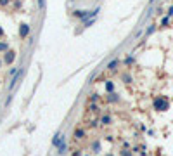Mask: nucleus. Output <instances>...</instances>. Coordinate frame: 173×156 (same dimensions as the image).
I'll use <instances>...</instances> for the list:
<instances>
[{
	"label": "nucleus",
	"mask_w": 173,
	"mask_h": 156,
	"mask_svg": "<svg viewBox=\"0 0 173 156\" xmlns=\"http://www.w3.org/2000/svg\"><path fill=\"white\" fill-rule=\"evenodd\" d=\"M171 16H173V5L168 9V17H171Z\"/></svg>",
	"instance_id": "9"
},
{
	"label": "nucleus",
	"mask_w": 173,
	"mask_h": 156,
	"mask_svg": "<svg viewBox=\"0 0 173 156\" xmlns=\"http://www.w3.org/2000/svg\"><path fill=\"white\" fill-rule=\"evenodd\" d=\"M7 49V43H0V50H5Z\"/></svg>",
	"instance_id": "11"
},
{
	"label": "nucleus",
	"mask_w": 173,
	"mask_h": 156,
	"mask_svg": "<svg viewBox=\"0 0 173 156\" xmlns=\"http://www.w3.org/2000/svg\"><path fill=\"white\" fill-rule=\"evenodd\" d=\"M75 137H76V139H82V137H83V130H80V128H78V130L75 132Z\"/></svg>",
	"instance_id": "6"
},
{
	"label": "nucleus",
	"mask_w": 173,
	"mask_h": 156,
	"mask_svg": "<svg viewBox=\"0 0 173 156\" xmlns=\"http://www.w3.org/2000/svg\"><path fill=\"white\" fill-rule=\"evenodd\" d=\"M106 90H109V92H113V90H114V85H113L111 82H107V83H106Z\"/></svg>",
	"instance_id": "5"
},
{
	"label": "nucleus",
	"mask_w": 173,
	"mask_h": 156,
	"mask_svg": "<svg viewBox=\"0 0 173 156\" xmlns=\"http://www.w3.org/2000/svg\"><path fill=\"white\" fill-rule=\"evenodd\" d=\"M14 57H16V56H14V52H12V50H9V52L5 54V63L11 64V63L14 61Z\"/></svg>",
	"instance_id": "3"
},
{
	"label": "nucleus",
	"mask_w": 173,
	"mask_h": 156,
	"mask_svg": "<svg viewBox=\"0 0 173 156\" xmlns=\"http://www.w3.org/2000/svg\"><path fill=\"white\" fill-rule=\"evenodd\" d=\"M168 23H170V17H168V16H166L165 19H163V21H161V26H168Z\"/></svg>",
	"instance_id": "7"
},
{
	"label": "nucleus",
	"mask_w": 173,
	"mask_h": 156,
	"mask_svg": "<svg viewBox=\"0 0 173 156\" xmlns=\"http://www.w3.org/2000/svg\"><path fill=\"white\" fill-rule=\"evenodd\" d=\"M102 121H104V123H109V121H111V120H109V116H104Z\"/></svg>",
	"instance_id": "12"
},
{
	"label": "nucleus",
	"mask_w": 173,
	"mask_h": 156,
	"mask_svg": "<svg viewBox=\"0 0 173 156\" xmlns=\"http://www.w3.org/2000/svg\"><path fill=\"white\" fill-rule=\"evenodd\" d=\"M152 106H154L156 111H166V109H170V101L166 97H163V95H158L152 101Z\"/></svg>",
	"instance_id": "1"
},
{
	"label": "nucleus",
	"mask_w": 173,
	"mask_h": 156,
	"mask_svg": "<svg viewBox=\"0 0 173 156\" xmlns=\"http://www.w3.org/2000/svg\"><path fill=\"white\" fill-rule=\"evenodd\" d=\"M0 35H4V31H2V28H0Z\"/></svg>",
	"instance_id": "15"
},
{
	"label": "nucleus",
	"mask_w": 173,
	"mask_h": 156,
	"mask_svg": "<svg viewBox=\"0 0 173 156\" xmlns=\"http://www.w3.org/2000/svg\"><path fill=\"white\" fill-rule=\"evenodd\" d=\"M28 33H29V26H28V24H21V28H19V35L23 36V38H24V36H26Z\"/></svg>",
	"instance_id": "2"
},
{
	"label": "nucleus",
	"mask_w": 173,
	"mask_h": 156,
	"mask_svg": "<svg viewBox=\"0 0 173 156\" xmlns=\"http://www.w3.org/2000/svg\"><path fill=\"white\" fill-rule=\"evenodd\" d=\"M0 4H2V5H7V4H9V0H0Z\"/></svg>",
	"instance_id": "13"
},
{
	"label": "nucleus",
	"mask_w": 173,
	"mask_h": 156,
	"mask_svg": "<svg viewBox=\"0 0 173 156\" xmlns=\"http://www.w3.org/2000/svg\"><path fill=\"white\" fill-rule=\"evenodd\" d=\"M154 30H156V28H154V26H151V28H147V35H151V33H152V31H154Z\"/></svg>",
	"instance_id": "10"
},
{
	"label": "nucleus",
	"mask_w": 173,
	"mask_h": 156,
	"mask_svg": "<svg viewBox=\"0 0 173 156\" xmlns=\"http://www.w3.org/2000/svg\"><path fill=\"white\" fill-rule=\"evenodd\" d=\"M38 2H40V5H42V7H43V0H38Z\"/></svg>",
	"instance_id": "14"
},
{
	"label": "nucleus",
	"mask_w": 173,
	"mask_h": 156,
	"mask_svg": "<svg viewBox=\"0 0 173 156\" xmlns=\"http://www.w3.org/2000/svg\"><path fill=\"white\" fill-rule=\"evenodd\" d=\"M0 64H2V63H0Z\"/></svg>",
	"instance_id": "16"
},
{
	"label": "nucleus",
	"mask_w": 173,
	"mask_h": 156,
	"mask_svg": "<svg viewBox=\"0 0 173 156\" xmlns=\"http://www.w3.org/2000/svg\"><path fill=\"white\" fill-rule=\"evenodd\" d=\"M66 148H68V146H66V139H62L61 144H59V153L64 154V153H66Z\"/></svg>",
	"instance_id": "4"
},
{
	"label": "nucleus",
	"mask_w": 173,
	"mask_h": 156,
	"mask_svg": "<svg viewBox=\"0 0 173 156\" xmlns=\"http://www.w3.org/2000/svg\"><path fill=\"white\" fill-rule=\"evenodd\" d=\"M116 66H118V61H113V63L107 66V68H109V70H116Z\"/></svg>",
	"instance_id": "8"
}]
</instances>
